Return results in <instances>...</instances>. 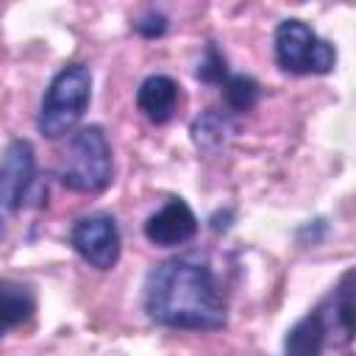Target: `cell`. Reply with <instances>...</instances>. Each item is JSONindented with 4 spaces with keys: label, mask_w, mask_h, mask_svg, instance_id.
<instances>
[{
    "label": "cell",
    "mask_w": 356,
    "mask_h": 356,
    "mask_svg": "<svg viewBox=\"0 0 356 356\" xmlns=\"http://www.w3.org/2000/svg\"><path fill=\"white\" fill-rule=\"evenodd\" d=\"M58 178L70 192H81V195H97L111 184L114 178L111 145L100 125L78 128L70 136Z\"/></svg>",
    "instance_id": "277c9868"
},
{
    "label": "cell",
    "mask_w": 356,
    "mask_h": 356,
    "mask_svg": "<svg viewBox=\"0 0 356 356\" xmlns=\"http://www.w3.org/2000/svg\"><path fill=\"white\" fill-rule=\"evenodd\" d=\"M195 234H197V217L189 209V203L181 197H170L156 214L145 220V236L159 248L186 245L189 239H195Z\"/></svg>",
    "instance_id": "ba28073f"
},
{
    "label": "cell",
    "mask_w": 356,
    "mask_h": 356,
    "mask_svg": "<svg viewBox=\"0 0 356 356\" xmlns=\"http://www.w3.org/2000/svg\"><path fill=\"white\" fill-rule=\"evenodd\" d=\"M197 78L203 83H214V86H222L225 78H228V64H225V56L220 53V47L214 42L206 44L203 50V58L197 64Z\"/></svg>",
    "instance_id": "4fadbf2b"
},
{
    "label": "cell",
    "mask_w": 356,
    "mask_h": 356,
    "mask_svg": "<svg viewBox=\"0 0 356 356\" xmlns=\"http://www.w3.org/2000/svg\"><path fill=\"white\" fill-rule=\"evenodd\" d=\"M222 97L228 111L245 114L259 103V83L250 75H228L222 83Z\"/></svg>",
    "instance_id": "7c38bea8"
},
{
    "label": "cell",
    "mask_w": 356,
    "mask_h": 356,
    "mask_svg": "<svg viewBox=\"0 0 356 356\" xmlns=\"http://www.w3.org/2000/svg\"><path fill=\"white\" fill-rule=\"evenodd\" d=\"M136 108L153 125L170 122L178 108V83L170 75H147L136 89Z\"/></svg>",
    "instance_id": "9c48e42d"
},
{
    "label": "cell",
    "mask_w": 356,
    "mask_h": 356,
    "mask_svg": "<svg viewBox=\"0 0 356 356\" xmlns=\"http://www.w3.org/2000/svg\"><path fill=\"white\" fill-rule=\"evenodd\" d=\"M92 100V72L83 64H67L56 72L50 81L42 108L36 117V128L47 139H61L75 131V125L83 120Z\"/></svg>",
    "instance_id": "3957f363"
},
{
    "label": "cell",
    "mask_w": 356,
    "mask_h": 356,
    "mask_svg": "<svg viewBox=\"0 0 356 356\" xmlns=\"http://www.w3.org/2000/svg\"><path fill=\"white\" fill-rule=\"evenodd\" d=\"M189 134H192V142H195L197 150L214 153L217 147H222V145L231 139V134H234V120H231L228 111L209 108V111H203V114L192 122Z\"/></svg>",
    "instance_id": "30bf717a"
},
{
    "label": "cell",
    "mask_w": 356,
    "mask_h": 356,
    "mask_svg": "<svg viewBox=\"0 0 356 356\" xmlns=\"http://www.w3.org/2000/svg\"><path fill=\"white\" fill-rule=\"evenodd\" d=\"M36 300L31 286L25 284H14V281H3L0 289V314H3V331H11L22 323H28L33 317Z\"/></svg>",
    "instance_id": "8fae6325"
},
{
    "label": "cell",
    "mask_w": 356,
    "mask_h": 356,
    "mask_svg": "<svg viewBox=\"0 0 356 356\" xmlns=\"http://www.w3.org/2000/svg\"><path fill=\"white\" fill-rule=\"evenodd\" d=\"M275 61L292 75H325L337 64V50L320 39L303 19H284L273 36Z\"/></svg>",
    "instance_id": "5b68a950"
},
{
    "label": "cell",
    "mask_w": 356,
    "mask_h": 356,
    "mask_svg": "<svg viewBox=\"0 0 356 356\" xmlns=\"http://www.w3.org/2000/svg\"><path fill=\"white\" fill-rule=\"evenodd\" d=\"M136 31H139L142 36H147V39H156V36H161V33L167 31V17L150 11V14H145L142 19H136Z\"/></svg>",
    "instance_id": "5bb4252c"
},
{
    "label": "cell",
    "mask_w": 356,
    "mask_h": 356,
    "mask_svg": "<svg viewBox=\"0 0 356 356\" xmlns=\"http://www.w3.org/2000/svg\"><path fill=\"white\" fill-rule=\"evenodd\" d=\"M70 245L95 270H111L120 261L122 236L111 214H86L72 225Z\"/></svg>",
    "instance_id": "8992f818"
},
{
    "label": "cell",
    "mask_w": 356,
    "mask_h": 356,
    "mask_svg": "<svg viewBox=\"0 0 356 356\" xmlns=\"http://www.w3.org/2000/svg\"><path fill=\"white\" fill-rule=\"evenodd\" d=\"M142 306L150 323L175 331H220L228 303L211 264L200 256H175L145 278Z\"/></svg>",
    "instance_id": "6da1fadb"
},
{
    "label": "cell",
    "mask_w": 356,
    "mask_h": 356,
    "mask_svg": "<svg viewBox=\"0 0 356 356\" xmlns=\"http://www.w3.org/2000/svg\"><path fill=\"white\" fill-rule=\"evenodd\" d=\"M33 172H36L33 145L28 139H11L3 153V170H0V203L6 217L22 209L28 189L33 184Z\"/></svg>",
    "instance_id": "52a82bcc"
},
{
    "label": "cell",
    "mask_w": 356,
    "mask_h": 356,
    "mask_svg": "<svg viewBox=\"0 0 356 356\" xmlns=\"http://www.w3.org/2000/svg\"><path fill=\"white\" fill-rule=\"evenodd\" d=\"M356 339V267L345 270L331 292L298 320L284 339L292 356H317L325 350L348 348Z\"/></svg>",
    "instance_id": "7a4b0ae2"
}]
</instances>
